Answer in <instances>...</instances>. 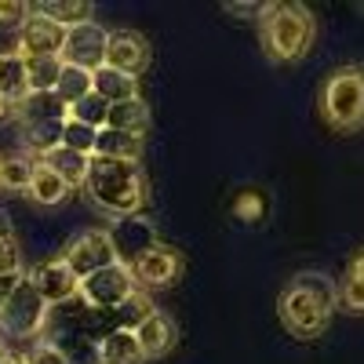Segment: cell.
<instances>
[{
    "mask_svg": "<svg viewBox=\"0 0 364 364\" xmlns=\"http://www.w3.org/2000/svg\"><path fill=\"white\" fill-rule=\"evenodd\" d=\"M106 41H109V29L99 22H80L73 29H66V41H63V66H77L84 73H95L106 63Z\"/></svg>",
    "mask_w": 364,
    "mask_h": 364,
    "instance_id": "9c48e42d",
    "label": "cell"
},
{
    "mask_svg": "<svg viewBox=\"0 0 364 364\" xmlns=\"http://www.w3.org/2000/svg\"><path fill=\"white\" fill-rule=\"evenodd\" d=\"M230 15H237V18H259L262 11H266V4H259V0H252V4H240V0H230V4H223Z\"/></svg>",
    "mask_w": 364,
    "mask_h": 364,
    "instance_id": "836d02e7",
    "label": "cell"
},
{
    "mask_svg": "<svg viewBox=\"0 0 364 364\" xmlns=\"http://www.w3.org/2000/svg\"><path fill=\"white\" fill-rule=\"evenodd\" d=\"M91 91H95L99 99H106V102L113 106V102L135 99V95H139V80H132V77H124V73H117V70L102 66V70L91 73Z\"/></svg>",
    "mask_w": 364,
    "mask_h": 364,
    "instance_id": "44dd1931",
    "label": "cell"
},
{
    "mask_svg": "<svg viewBox=\"0 0 364 364\" xmlns=\"http://www.w3.org/2000/svg\"><path fill=\"white\" fill-rule=\"evenodd\" d=\"M84 193L109 219L142 215V208H146V175H142L139 161L91 154L87 157V175H84Z\"/></svg>",
    "mask_w": 364,
    "mask_h": 364,
    "instance_id": "6da1fadb",
    "label": "cell"
},
{
    "mask_svg": "<svg viewBox=\"0 0 364 364\" xmlns=\"http://www.w3.org/2000/svg\"><path fill=\"white\" fill-rule=\"evenodd\" d=\"M26 277V273H0V310H4V302H8V295L15 291V284Z\"/></svg>",
    "mask_w": 364,
    "mask_h": 364,
    "instance_id": "e575fe53",
    "label": "cell"
},
{
    "mask_svg": "<svg viewBox=\"0 0 364 364\" xmlns=\"http://www.w3.org/2000/svg\"><path fill=\"white\" fill-rule=\"evenodd\" d=\"M63 58H26V95H48L58 84Z\"/></svg>",
    "mask_w": 364,
    "mask_h": 364,
    "instance_id": "7402d4cb",
    "label": "cell"
},
{
    "mask_svg": "<svg viewBox=\"0 0 364 364\" xmlns=\"http://www.w3.org/2000/svg\"><path fill=\"white\" fill-rule=\"evenodd\" d=\"M106 237H109V245H113V255H117V262L120 266H135L142 255H149L157 245H161V233H157V226L149 223V219H142V215H124V219H113L109 223V230H106Z\"/></svg>",
    "mask_w": 364,
    "mask_h": 364,
    "instance_id": "ba28073f",
    "label": "cell"
},
{
    "mask_svg": "<svg viewBox=\"0 0 364 364\" xmlns=\"http://www.w3.org/2000/svg\"><path fill=\"white\" fill-rule=\"evenodd\" d=\"M277 314H281V324L302 343L324 336L331 314H336V277L317 269L295 273L277 302Z\"/></svg>",
    "mask_w": 364,
    "mask_h": 364,
    "instance_id": "7a4b0ae2",
    "label": "cell"
},
{
    "mask_svg": "<svg viewBox=\"0 0 364 364\" xmlns=\"http://www.w3.org/2000/svg\"><path fill=\"white\" fill-rule=\"evenodd\" d=\"M106 113H109V102L99 99L95 91H91V95H84L77 106H70V117L80 120V124H87V128H95V132L106 128Z\"/></svg>",
    "mask_w": 364,
    "mask_h": 364,
    "instance_id": "4316f807",
    "label": "cell"
},
{
    "mask_svg": "<svg viewBox=\"0 0 364 364\" xmlns=\"http://www.w3.org/2000/svg\"><path fill=\"white\" fill-rule=\"evenodd\" d=\"M0 95L11 102L26 95V58L18 51H0Z\"/></svg>",
    "mask_w": 364,
    "mask_h": 364,
    "instance_id": "603a6c76",
    "label": "cell"
},
{
    "mask_svg": "<svg viewBox=\"0 0 364 364\" xmlns=\"http://www.w3.org/2000/svg\"><path fill=\"white\" fill-rule=\"evenodd\" d=\"M37 161H44L70 190L84 186V175H87V157L84 154H73V149H66V146H55V149H48V154L37 157Z\"/></svg>",
    "mask_w": 364,
    "mask_h": 364,
    "instance_id": "ffe728a7",
    "label": "cell"
},
{
    "mask_svg": "<svg viewBox=\"0 0 364 364\" xmlns=\"http://www.w3.org/2000/svg\"><path fill=\"white\" fill-rule=\"evenodd\" d=\"M259 41L269 63L288 66L306 58L317 41V22L306 4H266L259 15Z\"/></svg>",
    "mask_w": 364,
    "mask_h": 364,
    "instance_id": "3957f363",
    "label": "cell"
},
{
    "mask_svg": "<svg viewBox=\"0 0 364 364\" xmlns=\"http://www.w3.org/2000/svg\"><path fill=\"white\" fill-rule=\"evenodd\" d=\"M8 350H11V346H8V339L0 336V360H4V353H8Z\"/></svg>",
    "mask_w": 364,
    "mask_h": 364,
    "instance_id": "ab89813d",
    "label": "cell"
},
{
    "mask_svg": "<svg viewBox=\"0 0 364 364\" xmlns=\"http://www.w3.org/2000/svg\"><path fill=\"white\" fill-rule=\"evenodd\" d=\"M84 95H91V73H84V70H77V66H63V73H58V84H55V99L70 109V106H77Z\"/></svg>",
    "mask_w": 364,
    "mask_h": 364,
    "instance_id": "cb8c5ba5",
    "label": "cell"
},
{
    "mask_svg": "<svg viewBox=\"0 0 364 364\" xmlns=\"http://www.w3.org/2000/svg\"><path fill=\"white\" fill-rule=\"evenodd\" d=\"M77 295L87 302L91 310H120L135 295V277H132L128 266L113 262V266H106L99 273H91V277H84Z\"/></svg>",
    "mask_w": 364,
    "mask_h": 364,
    "instance_id": "52a82bcc",
    "label": "cell"
},
{
    "mask_svg": "<svg viewBox=\"0 0 364 364\" xmlns=\"http://www.w3.org/2000/svg\"><path fill=\"white\" fill-rule=\"evenodd\" d=\"M29 18V4L26 0H0V26L4 29H18Z\"/></svg>",
    "mask_w": 364,
    "mask_h": 364,
    "instance_id": "4dcf8cb0",
    "label": "cell"
},
{
    "mask_svg": "<svg viewBox=\"0 0 364 364\" xmlns=\"http://www.w3.org/2000/svg\"><path fill=\"white\" fill-rule=\"evenodd\" d=\"M15 120L22 128V139L29 142L37 157H44L48 149H55L63 142V128L70 120V109L55 99V91L48 95H22L15 102Z\"/></svg>",
    "mask_w": 364,
    "mask_h": 364,
    "instance_id": "5b68a950",
    "label": "cell"
},
{
    "mask_svg": "<svg viewBox=\"0 0 364 364\" xmlns=\"http://www.w3.org/2000/svg\"><path fill=\"white\" fill-rule=\"evenodd\" d=\"M4 237H15V230H11V219L0 211V240H4Z\"/></svg>",
    "mask_w": 364,
    "mask_h": 364,
    "instance_id": "74e56055",
    "label": "cell"
},
{
    "mask_svg": "<svg viewBox=\"0 0 364 364\" xmlns=\"http://www.w3.org/2000/svg\"><path fill=\"white\" fill-rule=\"evenodd\" d=\"M336 306L346 314H364V284L353 277H343L336 284Z\"/></svg>",
    "mask_w": 364,
    "mask_h": 364,
    "instance_id": "f546056e",
    "label": "cell"
},
{
    "mask_svg": "<svg viewBox=\"0 0 364 364\" xmlns=\"http://www.w3.org/2000/svg\"><path fill=\"white\" fill-rule=\"evenodd\" d=\"M139 149H142V139L120 135V132H109V128H102L99 139H95V154L99 157H128V161H139Z\"/></svg>",
    "mask_w": 364,
    "mask_h": 364,
    "instance_id": "d4e9b609",
    "label": "cell"
},
{
    "mask_svg": "<svg viewBox=\"0 0 364 364\" xmlns=\"http://www.w3.org/2000/svg\"><path fill=\"white\" fill-rule=\"evenodd\" d=\"M26 197L41 204V208H55L70 197V186L58 178L44 161H33V175H29V186H26Z\"/></svg>",
    "mask_w": 364,
    "mask_h": 364,
    "instance_id": "e0dca14e",
    "label": "cell"
},
{
    "mask_svg": "<svg viewBox=\"0 0 364 364\" xmlns=\"http://www.w3.org/2000/svg\"><path fill=\"white\" fill-rule=\"evenodd\" d=\"M321 117L331 132H364V66H339L321 84Z\"/></svg>",
    "mask_w": 364,
    "mask_h": 364,
    "instance_id": "277c9868",
    "label": "cell"
},
{
    "mask_svg": "<svg viewBox=\"0 0 364 364\" xmlns=\"http://www.w3.org/2000/svg\"><path fill=\"white\" fill-rule=\"evenodd\" d=\"M63 262L73 269L77 281H84V277H91V273H99V269L113 266L117 255H113V245H109L106 230H84L80 237L70 240V248H66Z\"/></svg>",
    "mask_w": 364,
    "mask_h": 364,
    "instance_id": "30bf717a",
    "label": "cell"
},
{
    "mask_svg": "<svg viewBox=\"0 0 364 364\" xmlns=\"http://www.w3.org/2000/svg\"><path fill=\"white\" fill-rule=\"evenodd\" d=\"M182 269H186V259L168 245H157L154 252L142 255L132 266V277H135V284H146V288H171V284H178Z\"/></svg>",
    "mask_w": 364,
    "mask_h": 364,
    "instance_id": "4fadbf2b",
    "label": "cell"
},
{
    "mask_svg": "<svg viewBox=\"0 0 364 364\" xmlns=\"http://www.w3.org/2000/svg\"><path fill=\"white\" fill-rule=\"evenodd\" d=\"M0 273H22V255H18V240L15 237L0 240Z\"/></svg>",
    "mask_w": 364,
    "mask_h": 364,
    "instance_id": "d6a6232c",
    "label": "cell"
},
{
    "mask_svg": "<svg viewBox=\"0 0 364 364\" xmlns=\"http://www.w3.org/2000/svg\"><path fill=\"white\" fill-rule=\"evenodd\" d=\"M29 11L58 22L63 29H73V26H80V22H91V11H95V4H87V0H41V4H29Z\"/></svg>",
    "mask_w": 364,
    "mask_h": 364,
    "instance_id": "d6986e66",
    "label": "cell"
},
{
    "mask_svg": "<svg viewBox=\"0 0 364 364\" xmlns=\"http://www.w3.org/2000/svg\"><path fill=\"white\" fill-rule=\"evenodd\" d=\"M29 175H33V161L29 157H0V190L8 193H26Z\"/></svg>",
    "mask_w": 364,
    "mask_h": 364,
    "instance_id": "484cf974",
    "label": "cell"
},
{
    "mask_svg": "<svg viewBox=\"0 0 364 364\" xmlns=\"http://www.w3.org/2000/svg\"><path fill=\"white\" fill-rule=\"evenodd\" d=\"M26 281L41 291V299L48 302V306H55V302H70V299L77 295V288H80V281L73 277V269H70L63 259L37 262L33 269L26 273Z\"/></svg>",
    "mask_w": 364,
    "mask_h": 364,
    "instance_id": "5bb4252c",
    "label": "cell"
},
{
    "mask_svg": "<svg viewBox=\"0 0 364 364\" xmlns=\"http://www.w3.org/2000/svg\"><path fill=\"white\" fill-rule=\"evenodd\" d=\"M48 302L41 299V291L29 284L26 277L15 284V291L8 295L4 310H0V336L4 339H33L48 324Z\"/></svg>",
    "mask_w": 364,
    "mask_h": 364,
    "instance_id": "8992f818",
    "label": "cell"
},
{
    "mask_svg": "<svg viewBox=\"0 0 364 364\" xmlns=\"http://www.w3.org/2000/svg\"><path fill=\"white\" fill-rule=\"evenodd\" d=\"M95 139H99L95 128H87V124H80V120L70 117L66 128H63V142H58V146H66V149H73V154L91 157V154H95Z\"/></svg>",
    "mask_w": 364,
    "mask_h": 364,
    "instance_id": "83f0119b",
    "label": "cell"
},
{
    "mask_svg": "<svg viewBox=\"0 0 364 364\" xmlns=\"http://www.w3.org/2000/svg\"><path fill=\"white\" fill-rule=\"evenodd\" d=\"M26 364H70V357L58 350L55 343H44V339H41L33 350L26 353Z\"/></svg>",
    "mask_w": 364,
    "mask_h": 364,
    "instance_id": "1f68e13d",
    "label": "cell"
},
{
    "mask_svg": "<svg viewBox=\"0 0 364 364\" xmlns=\"http://www.w3.org/2000/svg\"><path fill=\"white\" fill-rule=\"evenodd\" d=\"M106 128L120 132V135H132V139H142L146 128H149V106H146V99L135 95V99H124V102H113L109 113H106Z\"/></svg>",
    "mask_w": 364,
    "mask_h": 364,
    "instance_id": "2e32d148",
    "label": "cell"
},
{
    "mask_svg": "<svg viewBox=\"0 0 364 364\" xmlns=\"http://www.w3.org/2000/svg\"><path fill=\"white\" fill-rule=\"evenodd\" d=\"M99 364H146L142 350L128 328H113L109 336L99 339Z\"/></svg>",
    "mask_w": 364,
    "mask_h": 364,
    "instance_id": "ac0fdd59",
    "label": "cell"
},
{
    "mask_svg": "<svg viewBox=\"0 0 364 364\" xmlns=\"http://www.w3.org/2000/svg\"><path fill=\"white\" fill-rule=\"evenodd\" d=\"M132 336H135V343H139V350H142V360H157V357H164L171 346H175V321L164 314V310H149L135 328H132Z\"/></svg>",
    "mask_w": 364,
    "mask_h": 364,
    "instance_id": "9a60e30c",
    "label": "cell"
},
{
    "mask_svg": "<svg viewBox=\"0 0 364 364\" xmlns=\"http://www.w3.org/2000/svg\"><path fill=\"white\" fill-rule=\"evenodd\" d=\"M15 51L22 58H58V51H63V41H66V29L44 18V15H33L29 11V18L15 29Z\"/></svg>",
    "mask_w": 364,
    "mask_h": 364,
    "instance_id": "8fae6325",
    "label": "cell"
},
{
    "mask_svg": "<svg viewBox=\"0 0 364 364\" xmlns=\"http://www.w3.org/2000/svg\"><path fill=\"white\" fill-rule=\"evenodd\" d=\"M233 215H237L240 223H262V215H266V197H262L255 186L240 190L237 200H233Z\"/></svg>",
    "mask_w": 364,
    "mask_h": 364,
    "instance_id": "f1b7e54d",
    "label": "cell"
},
{
    "mask_svg": "<svg viewBox=\"0 0 364 364\" xmlns=\"http://www.w3.org/2000/svg\"><path fill=\"white\" fill-rule=\"evenodd\" d=\"M11 117H15V102H11V99H4V95H0V124H8Z\"/></svg>",
    "mask_w": 364,
    "mask_h": 364,
    "instance_id": "8d00e7d4",
    "label": "cell"
},
{
    "mask_svg": "<svg viewBox=\"0 0 364 364\" xmlns=\"http://www.w3.org/2000/svg\"><path fill=\"white\" fill-rule=\"evenodd\" d=\"M0 364H26V357H22V353H15V350H8Z\"/></svg>",
    "mask_w": 364,
    "mask_h": 364,
    "instance_id": "f35d334b",
    "label": "cell"
},
{
    "mask_svg": "<svg viewBox=\"0 0 364 364\" xmlns=\"http://www.w3.org/2000/svg\"><path fill=\"white\" fill-rule=\"evenodd\" d=\"M346 277H353V281H360V284H364V248L350 259V273H346Z\"/></svg>",
    "mask_w": 364,
    "mask_h": 364,
    "instance_id": "d590c367",
    "label": "cell"
},
{
    "mask_svg": "<svg viewBox=\"0 0 364 364\" xmlns=\"http://www.w3.org/2000/svg\"><path fill=\"white\" fill-rule=\"evenodd\" d=\"M149 63V44L142 33H135V29H109V41H106V63L109 70L124 73L132 80H139V73L146 70Z\"/></svg>",
    "mask_w": 364,
    "mask_h": 364,
    "instance_id": "7c38bea8",
    "label": "cell"
}]
</instances>
